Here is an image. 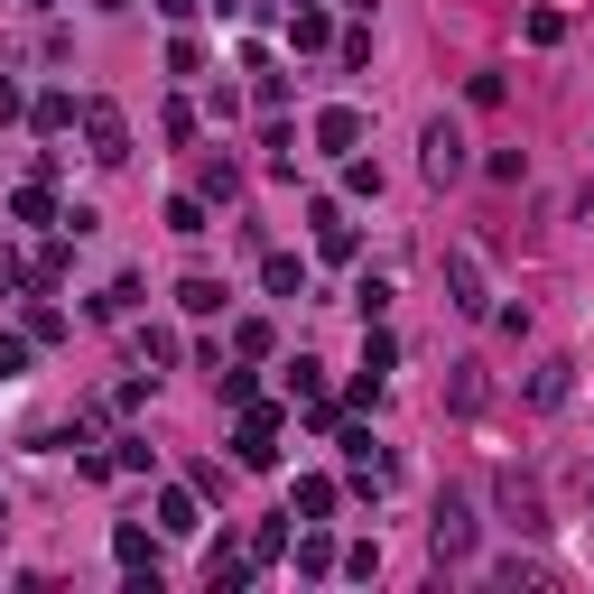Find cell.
<instances>
[{
    "label": "cell",
    "mask_w": 594,
    "mask_h": 594,
    "mask_svg": "<svg viewBox=\"0 0 594 594\" xmlns=\"http://www.w3.org/2000/svg\"><path fill=\"white\" fill-rule=\"evenodd\" d=\"M232 464H251V474H270V464H279V409H261V400L242 409V436H232Z\"/></svg>",
    "instance_id": "1"
},
{
    "label": "cell",
    "mask_w": 594,
    "mask_h": 594,
    "mask_svg": "<svg viewBox=\"0 0 594 594\" xmlns=\"http://www.w3.org/2000/svg\"><path fill=\"white\" fill-rule=\"evenodd\" d=\"M446 289H455V306H464V316H493V279H483V261H474V251H446Z\"/></svg>",
    "instance_id": "2"
},
{
    "label": "cell",
    "mask_w": 594,
    "mask_h": 594,
    "mask_svg": "<svg viewBox=\"0 0 594 594\" xmlns=\"http://www.w3.org/2000/svg\"><path fill=\"white\" fill-rule=\"evenodd\" d=\"M84 140H93V159H102V168H121V159H131V131H121V112H112V102H84Z\"/></svg>",
    "instance_id": "3"
},
{
    "label": "cell",
    "mask_w": 594,
    "mask_h": 594,
    "mask_svg": "<svg viewBox=\"0 0 594 594\" xmlns=\"http://www.w3.org/2000/svg\"><path fill=\"white\" fill-rule=\"evenodd\" d=\"M464 548H474V502L446 493L436 502V557H464Z\"/></svg>",
    "instance_id": "4"
},
{
    "label": "cell",
    "mask_w": 594,
    "mask_h": 594,
    "mask_svg": "<svg viewBox=\"0 0 594 594\" xmlns=\"http://www.w3.org/2000/svg\"><path fill=\"white\" fill-rule=\"evenodd\" d=\"M427 177H436V187L464 177V131H455V121H427Z\"/></svg>",
    "instance_id": "5"
},
{
    "label": "cell",
    "mask_w": 594,
    "mask_h": 594,
    "mask_svg": "<svg viewBox=\"0 0 594 594\" xmlns=\"http://www.w3.org/2000/svg\"><path fill=\"white\" fill-rule=\"evenodd\" d=\"M363 140V112H353V102H325L316 112V149H353Z\"/></svg>",
    "instance_id": "6"
},
{
    "label": "cell",
    "mask_w": 594,
    "mask_h": 594,
    "mask_svg": "<svg viewBox=\"0 0 594 594\" xmlns=\"http://www.w3.org/2000/svg\"><path fill=\"white\" fill-rule=\"evenodd\" d=\"M316 251L325 261H353V223L334 214V204H316Z\"/></svg>",
    "instance_id": "7"
},
{
    "label": "cell",
    "mask_w": 594,
    "mask_h": 594,
    "mask_svg": "<svg viewBox=\"0 0 594 594\" xmlns=\"http://www.w3.org/2000/svg\"><path fill=\"white\" fill-rule=\"evenodd\" d=\"M261 289H270V298H298V289H306V261H289V251H270V261H261Z\"/></svg>",
    "instance_id": "8"
},
{
    "label": "cell",
    "mask_w": 594,
    "mask_h": 594,
    "mask_svg": "<svg viewBox=\"0 0 594 594\" xmlns=\"http://www.w3.org/2000/svg\"><path fill=\"white\" fill-rule=\"evenodd\" d=\"M159 530L168 538H195L204 521H195V493H159Z\"/></svg>",
    "instance_id": "9"
},
{
    "label": "cell",
    "mask_w": 594,
    "mask_h": 594,
    "mask_svg": "<svg viewBox=\"0 0 594 594\" xmlns=\"http://www.w3.org/2000/svg\"><path fill=\"white\" fill-rule=\"evenodd\" d=\"M177 306H187V316H223V279H187Z\"/></svg>",
    "instance_id": "10"
},
{
    "label": "cell",
    "mask_w": 594,
    "mask_h": 594,
    "mask_svg": "<svg viewBox=\"0 0 594 594\" xmlns=\"http://www.w3.org/2000/svg\"><path fill=\"white\" fill-rule=\"evenodd\" d=\"M391 363H400V344L372 325V334H363V381H391Z\"/></svg>",
    "instance_id": "11"
},
{
    "label": "cell",
    "mask_w": 594,
    "mask_h": 594,
    "mask_svg": "<svg viewBox=\"0 0 594 594\" xmlns=\"http://www.w3.org/2000/svg\"><path fill=\"white\" fill-rule=\"evenodd\" d=\"M325 511H334V483L306 474V483H298V521H325Z\"/></svg>",
    "instance_id": "12"
},
{
    "label": "cell",
    "mask_w": 594,
    "mask_h": 594,
    "mask_svg": "<svg viewBox=\"0 0 594 594\" xmlns=\"http://www.w3.org/2000/svg\"><path fill=\"white\" fill-rule=\"evenodd\" d=\"M289 47H325V10H316V0H298V19H289Z\"/></svg>",
    "instance_id": "13"
},
{
    "label": "cell",
    "mask_w": 594,
    "mask_h": 594,
    "mask_svg": "<svg viewBox=\"0 0 594 594\" xmlns=\"http://www.w3.org/2000/svg\"><path fill=\"white\" fill-rule=\"evenodd\" d=\"M353 298H363V325H381V306H391V279L363 270V279H353Z\"/></svg>",
    "instance_id": "14"
},
{
    "label": "cell",
    "mask_w": 594,
    "mask_h": 594,
    "mask_svg": "<svg viewBox=\"0 0 594 594\" xmlns=\"http://www.w3.org/2000/svg\"><path fill=\"white\" fill-rule=\"evenodd\" d=\"M168 232H187V242H195V232H214V223H204V195H177L168 204Z\"/></svg>",
    "instance_id": "15"
},
{
    "label": "cell",
    "mask_w": 594,
    "mask_h": 594,
    "mask_svg": "<svg viewBox=\"0 0 594 594\" xmlns=\"http://www.w3.org/2000/svg\"><path fill=\"white\" fill-rule=\"evenodd\" d=\"M530 400H538V409H557V400H566V363H538V381H530Z\"/></svg>",
    "instance_id": "16"
},
{
    "label": "cell",
    "mask_w": 594,
    "mask_h": 594,
    "mask_svg": "<svg viewBox=\"0 0 594 594\" xmlns=\"http://www.w3.org/2000/svg\"><path fill=\"white\" fill-rule=\"evenodd\" d=\"M93 306H102V316H131V306H140V279H112V289H102Z\"/></svg>",
    "instance_id": "17"
},
{
    "label": "cell",
    "mask_w": 594,
    "mask_h": 594,
    "mask_svg": "<svg viewBox=\"0 0 594 594\" xmlns=\"http://www.w3.org/2000/svg\"><path fill=\"white\" fill-rule=\"evenodd\" d=\"M298 566H306V576H325V566H334V538L306 530V538H298Z\"/></svg>",
    "instance_id": "18"
},
{
    "label": "cell",
    "mask_w": 594,
    "mask_h": 594,
    "mask_svg": "<svg viewBox=\"0 0 594 594\" xmlns=\"http://www.w3.org/2000/svg\"><path fill=\"white\" fill-rule=\"evenodd\" d=\"M29 372V334H0V381H19Z\"/></svg>",
    "instance_id": "19"
},
{
    "label": "cell",
    "mask_w": 594,
    "mask_h": 594,
    "mask_svg": "<svg viewBox=\"0 0 594 594\" xmlns=\"http://www.w3.org/2000/svg\"><path fill=\"white\" fill-rule=\"evenodd\" d=\"M159 10H168V19H187V10H195V0H159Z\"/></svg>",
    "instance_id": "20"
},
{
    "label": "cell",
    "mask_w": 594,
    "mask_h": 594,
    "mask_svg": "<svg viewBox=\"0 0 594 594\" xmlns=\"http://www.w3.org/2000/svg\"><path fill=\"white\" fill-rule=\"evenodd\" d=\"M93 10H131V0H93Z\"/></svg>",
    "instance_id": "21"
}]
</instances>
